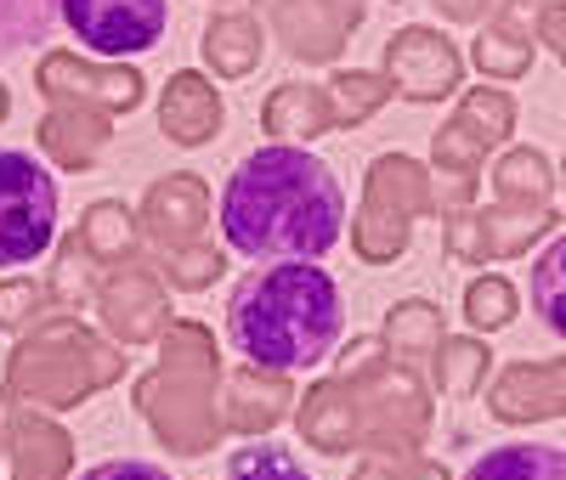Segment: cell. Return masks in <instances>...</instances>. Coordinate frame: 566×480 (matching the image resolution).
<instances>
[{
	"instance_id": "cell-5",
	"label": "cell",
	"mask_w": 566,
	"mask_h": 480,
	"mask_svg": "<svg viewBox=\"0 0 566 480\" xmlns=\"http://www.w3.org/2000/svg\"><path fill=\"white\" fill-rule=\"evenodd\" d=\"M464 480H566V447L549 441H510L482 452L464 469Z\"/></svg>"
},
{
	"instance_id": "cell-7",
	"label": "cell",
	"mask_w": 566,
	"mask_h": 480,
	"mask_svg": "<svg viewBox=\"0 0 566 480\" xmlns=\"http://www.w3.org/2000/svg\"><path fill=\"white\" fill-rule=\"evenodd\" d=\"M533 311L555 340H566V232L533 260Z\"/></svg>"
},
{
	"instance_id": "cell-4",
	"label": "cell",
	"mask_w": 566,
	"mask_h": 480,
	"mask_svg": "<svg viewBox=\"0 0 566 480\" xmlns=\"http://www.w3.org/2000/svg\"><path fill=\"white\" fill-rule=\"evenodd\" d=\"M63 29L97 57H142L170 29V0H57Z\"/></svg>"
},
{
	"instance_id": "cell-8",
	"label": "cell",
	"mask_w": 566,
	"mask_h": 480,
	"mask_svg": "<svg viewBox=\"0 0 566 480\" xmlns=\"http://www.w3.org/2000/svg\"><path fill=\"white\" fill-rule=\"evenodd\" d=\"M227 480H312V474L301 469L290 447H244V452H232Z\"/></svg>"
},
{
	"instance_id": "cell-2",
	"label": "cell",
	"mask_w": 566,
	"mask_h": 480,
	"mask_svg": "<svg viewBox=\"0 0 566 480\" xmlns=\"http://www.w3.org/2000/svg\"><path fill=\"white\" fill-rule=\"evenodd\" d=\"M227 328L255 367L272 373H312L335 356L346 333L340 282L323 260H272L232 282Z\"/></svg>"
},
{
	"instance_id": "cell-1",
	"label": "cell",
	"mask_w": 566,
	"mask_h": 480,
	"mask_svg": "<svg viewBox=\"0 0 566 480\" xmlns=\"http://www.w3.org/2000/svg\"><path fill=\"white\" fill-rule=\"evenodd\" d=\"M216 221L227 249L244 260H323L346 232V186L317 153L266 141L232 164Z\"/></svg>"
},
{
	"instance_id": "cell-3",
	"label": "cell",
	"mask_w": 566,
	"mask_h": 480,
	"mask_svg": "<svg viewBox=\"0 0 566 480\" xmlns=\"http://www.w3.org/2000/svg\"><path fill=\"white\" fill-rule=\"evenodd\" d=\"M57 237V175L34 153L0 148V266H29Z\"/></svg>"
},
{
	"instance_id": "cell-6",
	"label": "cell",
	"mask_w": 566,
	"mask_h": 480,
	"mask_svg": "<svg viewBox=\"0 0 566 480\" xmlns=\"http://www.w3.org/2000/svg\"><path fill=\"white\" fill-rule=\"evenodd\" d=\"M63 18H57V0H0V63H12L34 45H45Z\"/></svg>"
},
{
	"instance_id": "cell-9",
	"label": "cell",
	"mask_w": 566,
	"mask_h": 480,
	"mask_svg": "<svg viewBox=\"0 0 566 480\" xmlns=\"http://www.w3.org/2000/svg\"><path fill=\"white\" fill-rule=\"evenodd\" d=\"M80 480H170V469H159L148 458H103V463H91Z\"/></svg>"
}]
</instances>
